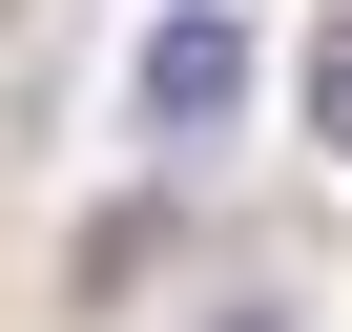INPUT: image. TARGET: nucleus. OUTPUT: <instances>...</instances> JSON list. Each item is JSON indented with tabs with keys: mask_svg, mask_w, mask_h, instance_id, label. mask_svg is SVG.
Instances as JSON below:
<instances>
[{
	"mask_svg": "<svg viewBox=\"0 0 352 332\" xmlns=\"http://www.w3.org/2000/svg\"><path fill=\"white\" fill-rule=\"evenodd\" d=\"M124 83H145V145H208V125L249 104V21H228V0H166Z\"/></svg>",
	"mask_w": 352,
	"mask_h": 332,
	"instance_id": "obj_1",
	"label": "nucleus"
},
{
	"mask_svg": "<svg viewBox=\"0 0 352 332\" xmlns=\"http://www.w3.org/2000/svg\"><path fill=\"white\" fill-rule=\"evenodd\" d=\"M145 270H166V208H104V229H83V249H63V291H83V311H124V291H145Z\"/></svg>",
	"mask_w": 352,
	"mask_h": 332,
	"instance_id": "obj_2",
	"label": "nucleus"
},
{
	"mask_svg": "<svg viewBox=\"0 0 352 332\" xmlns=\"http://www.w3.org/2000/svg\"><path fill=\"white\" fill-rule=\"evenodd\" d=\"M290 104H311V145H352V0L311 21V63H290Z\"/></svg>",
	"mask_w": 352,
	"mask_h": 332,
	"instance_id": "obj_3",
	"label": "nucleus"
},
{
	"mask_svg": "<svg viewBox=\"0 0 352 332\" xmlns=\"http://www.w3.org/2000/svg\"><path fill=\"white\" fill-rule=\"evenodd\" d=\"M228 332H290V311H228Z\"/></svg>",
	"mask_w": 352,
	"mask_h": 332,
	"instance_id": "obj_4",
	"label": "nucleus"
}]
</instances>
